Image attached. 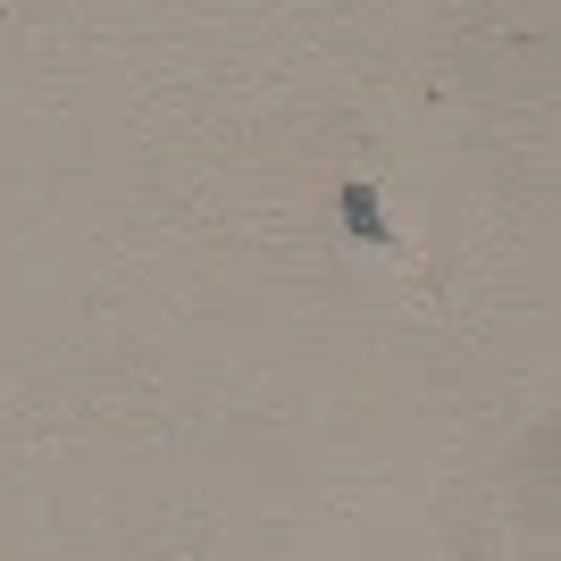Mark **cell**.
Returning <instances> with one entry per match:
<instances>
[{
	"label": "cell",
	"mask_w": 561,
	"mask_h": 561,
	"mask_svg": "<svg viewBox=\"0 0 561 561\" xmlns=\"http://www.w3.org/2000/svg\"><path fill=\"white\" fill-rule=\"evenodd\" d=\"M335 210H344V227L360 234V243H377V252L394 243V227H386V210H377V185H344V193H335Z\"/></svg>",
	"instance_id": "cell-1"
}]
</instances>
